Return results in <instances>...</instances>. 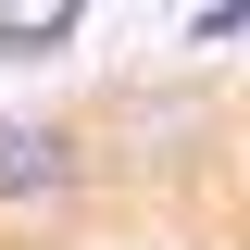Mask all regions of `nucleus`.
<instances>
[{
    "label": "nucleus",
    "instance_id": "f257e3e1",
    "mask_svg": "<svg viewBox=\"0 0 250 250\" xmlns=\"http://www.w3.org/2000/svg\"><path fill=\"white\" fill-rule=\"evenodd\" d=\"M225 150H238V100H225L213 75H138V88H113V113H100L113 188H150V200L200 188Z\"/></svg>",
    "mask_w": 250,
    "mask_h": 250
},
{
    "label": "nucleus",
    "instance_id": "f03ea898",
    "mask_svg": "<svg viewBox=\"0 0 250 250\" xmlns=\"http://www.w3.org/2000/svg\"><path fill=\"white\" fill-rule=\"evenodd\" d=\"M113 200V163H100V125L75 113H0V238H62Z\"/></svg>",
    "mask_w": 250,
    "mask_h": 250
},
{
    "label": "nucleus",
    "instance_id": "7ed1b4c3",
    "mask_svg": "<svg viewBox=\"0 0 250 250\" xmlns=\"http://www.w3.org/2000/svg\"><path fill=\"white\" fill-rule=\"evenodd\" d=\"M75 25H88V0H38V13H0V62H50V50H75Z\"/></svg>",
    "mask_w": 250,
    "mask_h": 250
},
{
    "label": "nucleus",
    "instance_id": "20e7f679",
    "mask_svg": "<svg viewBox=\"0 0 250 250\" xmlns=\"http://www.w3.org/2000/svg\"><path fill=\"white\" fill-rule=\"evenodd\" d=\"M188 50H250V0H200L188 13Z\"/></svg>",
    "mask_w": 250,
    "mask_h": 250
},
{
    "label": "nucleus",
    "instance_id": "39448f33",
    "mask_svg": "<svg viewBox=\"0 0 250 250\" xmlns=\"http://www.w3.org/2000/svg\"><path fill=\"white\" fill-rule=\"evenodd\" d=\"M238 188H250V125H238Z\"/></svg>",
    "mask_w": 250,
    "mask_h": 250
}]
</instances>
